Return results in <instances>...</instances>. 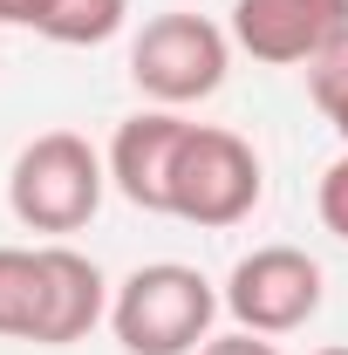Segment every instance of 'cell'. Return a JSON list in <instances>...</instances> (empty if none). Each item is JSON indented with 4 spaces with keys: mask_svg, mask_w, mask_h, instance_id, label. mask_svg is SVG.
Listing matches in <instances>:
<instances>
[{
    "mask_svg": "<svg viewBox=\"0 0 348 355\" xmlns=\"http://www.w3.org/2000/svg\"><path fill=\"white\" fill-rule=\"evenodd\" d=\"M48 7H55V0H0V21H14V28H42Z\"/></svg>",
    "mask_w": 348,
    "mask_h": 355,
    "instance_id": "5bb4252c",
    "label": "cell"
},
{
    "mask_svg": "<svg viewBox=\"0 0 348 355\" xmlns=\"http://www.w3.org/2000/svg\"><path fill=\"white\" fill-rule=\"evenodd\" d=\"M314 355H348V349H314Z\"/></svg>",
    "mask_w": 348,
    "mask_h": 355,
    "instance_id": "2e32d148",
    "label": "cell"
},
{
    "mask_svg": "<svg viewBox=\"0 0 348 355\" xmlns=\"http://www.w3.org/2000/svg\"><path fill=\"white\" fill-rule=\"evenodd\" d=\"M314 212H321V225H328L335 239H348V150L321 171V184H314Z\"/></svg>",
    "mask_w": 348,
    "mask_h": 355,
    "instance_id": "7c38bea8",
    "label": "cell"
},
{
    "mask_svg": "<svg viewBox=\"0 0 348 355\" xmlns=\"http://www.w3.org/2000/svg\"><path fill=\"white\" fill-rule=\"evenodd\" d=\"M232 69V35L205 21V14H150L130 42V83L157 103V110H184V103H205Z\"/></svg>",
    "mask_w": 348,
    "mask_h": 355,
    "instance_id": "277c9868",
    "label": "cell"
},
{
    "mask_svg": "<svg viewBox=\"0 0 348 355\" xmlns=\"http://www.w3.org/2000/svg\"><path fill=\"white\" fill-rule=\"evenodd\" d=\"M123 21H130V0H55L35 35H48L62 48H96V42H110Z\"/></svg>",
    "mask_w": 348,
    "mask_h": 355,
    "instance_id": "30bf717a",
    "label": "cell"
},
{
    "mask_svg": "<svg viewBox=\"0 0 348 355\" xmlns=\"http://www.w3.org/2000/svg\"><path fill=\"white\" fill-rule=\"evenodd\" d=\"M110 191L103 150L76 130H42L7 171V205L28 232H82Z\"/></svg>",
    "mask_w": 348,
    "mask_h": 355,
    "instance_id": "7a4b0ae2",
    "label": "cell"
},
{
    "mask_svg": "<svg viewBox=\"0 0 348 355\" xmlns=\"http://www.w3.org/2000/svg\"><path fill=\"white\" fill-rule=\"evenodd\" d=\"M198 355H280V349H273V335H246V328H232V335H212Z\"/></svg>",
    "mask_w": 348,
    "mask_h": 355,
    "instance_id": "4fadbf2b",
    "label": "cell"
},
{
    "mask_svg": "<svg viewBox=\"0 0 348 355\" xmlns=\"http://www.w3.org/2000/svg\"><path fill=\"white\" fill-rule=\"evenodd\" d=\"M218 287L184 260H150L110 294V335L123 355H198L218 321Z\"/></svg>",
    "mask_w": 348,
    "mask_h": 355,
    "instance_id": "6da1fadb",
    "label": "cell"
},
{
    "mask_svg": "<svg viewBox=\"0 0 348 355\" xmlns=\"http://www.w3.org/2000/svg\"><path fill=\"white\" fill-rule=\"evenodd\" d=\"M321 260H307L301 246H253L246 260L225 273V314L246 335H294L321 314Z\"/></svg>",
    "mask_w": 348,
    "mask_h": 355,
    "instance_id": "5b68a950",
    "label": "cell"
},
{
    "mask_svg": "<svg viewBox=\"0 0 348 355\" xmlns=\"http://www.w3.org/2000/svg\"><path fill=\"white\" fill-rule=\"evenodd\" d=\"M266 191L260 150L239 130H218V123H191L177 144L171 164V219L198 225V232H225V225L253 219Z\"/></svg>",
    "mask_w": 348,
    "mask_h": 355,
    "instance_id": "3957f363",
    "label": "cell"
},
{
    "mask_svg": "<svg viewBox=\"0 0 348 355\" xmlns=\"http://www.w3.org/2000/svg\"><path fill=\"white\" fill-rule=\"evenodd\" d=\"M42 294H48L42 246H0V335L7 342H35Z\"/></svg>",
    "mask_w": 348,
    "mask_h": 355,
    "instance_id": "9c48e42d",
    "label": "cell"
},
{
    "mask_svg": "<svg viewBox=\"0 0 348 355\" xmlns=\"http://www.w3.org/2000/svg\"><path fill=\"white\" fill-rule=\"evenodd\" d=\"M307 96H314L321 116H328L335 103H348V35H335V42L307 62Z\"/></svg>",
    "mask_w": 348,
    "mask_h": 355,
    "instance_id": "8fae6325",
    "label": "cell"
},
{
    "mask_svg": "<svg viewBox=\"0 0 348 355\" xmlns=\"http://www.w3.org/2000/svg\"><path fill=\"white\" fill-rule=\"evenodd\" d=\"M225 35L266 69H307L335 35H348V0H232Z\"/></svg>",
    "mask_w": 348,
    "mask_h": 355,
    "instance_id": "8992f818",
    "label": "cell"
},
{
    "mask_svg": "<svg viewBox=\"0 0 348 355\" xmlns=\"http://www.w3.org/2000/svg\"><path fill=\"white\" fill-rule=\"evenodd\" d=\"M42 266H48V294H42L35 349H76L96 321H110V280L76 246H42Z\"/></svg>",
    "mask_w": 348,
    "mask_h": 355,
    "instance_id": "ba28073f",
    "label": "cell"
},
{
    "mask_svg": "<svg viewBox=\"0 0 348 355\" xmlns=\"http://www.w3.org/2000/svg\"><path fill=\"white\" fill-rule=\"evenodd\" d=\"M184 116L177 110H137L116 123L110 137V184L130 198L137 212H171V164H177V144H184Z\"/></svg>",
    "mask_w": 348,
    "mask_h": 355,
    "instance_id": "52a82bcc",
    "label": "cell"
},
{
    "mask_svg": "<svg viewBox=\"0 0 348 355\" xmlns=\"http://www.w3.org/2000/svg\"><path fill=\"white\" fill-rule=\"evenodd\" d=\"M328 123H335V137H342V150H348V103H335V110H328Z\"/></svg>",
    "mask_w": 348,
    "mask_h": 355,
    "instance_id": "9a60e30c",
    "label": "cell"
}]
</instances>
